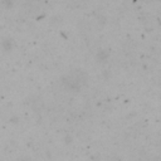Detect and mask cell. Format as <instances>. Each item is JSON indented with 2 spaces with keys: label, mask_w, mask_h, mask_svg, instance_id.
Wrapping results in <instances>:
<instances>
[{
  "label": "cell",
  "mask_w": 161,
  "mask_h": 161,
  "mask_svg": "<svg viewBox=\"0 0 161 161\" xmlns=\"http://www.w3.org/2000/svg\"><path fill=\"white\" fill-rule=\"evenodd\" d=\"M82 75H86L82 70H73L72 73H69L68 75H67V78H65V83H68L70 87H73V88H78V87H80L83 83H84V80H86V78H83Z\"/></svg>",
  "instance_id": "6da1fadb"
}]
</instances>
